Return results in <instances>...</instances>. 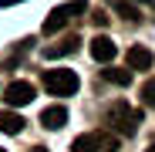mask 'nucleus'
Masks as SVG:
<instances>
[{"mask_svg": "<svg viewBox=\"0 0 155 152\" xmlns=\"http://www.w3.org/2000/svg\"><path fill=\"white\" fill-rule=\"evenodd\" d=\"M105 122H108V129L118 132V135H135L138 125H142V112L132 108L128 101H115V105L108 108V115H105Z\"/></svg>", "mask_w": 155, "mask_h": 152, "instance_id": "f257e3e1", "label": "nucleus"}, {"mask_svg": "<svg viewBox=\"0 0 155 152\" xmlns=\"http://www.w3.org/2000/svg\"><path fill=\"white\" fill-rule=\"evenodd\" d=\"M71 152H118L115 132H84L71 142Z\"/></svg>", "mask_w": 155, "mask_h": 152, "instance_id": "f03ea898", "label": "nucleus"}, {"mask_svg": "<svg viewBox=\"0 0 155 152\" xmlns=\"http://www.w3.org/2000/svg\"><path fill=\"white\" fill-rule=\"evenodd\" d=\"M81 14H88V4H84V0H71V4L54 7V10L47 14V20H44V34H47V37H51V34H58L71 17H81Z\"/></svg>", "mask_w": 155, "mask_h": 152, "instance_id": "7ed1b4c3", "label": "nucleus"}, {"mask_svg": "<svg viewBox=\"0 0 155 152\" xmlns=\"http://www.w3.org/2000/svg\"><path fill=\"white\" fill-rule=\"evenodd\" d=\"M44 88H47L51 95H58V98H68V95L78 91V74H74V71H64V68L44 71Z\"/></svg>", "mask_w": 155, "mask_h": 152, "instance_id": "20e7f679", "label": "nucleus"}, {"mask_svg": "<svg viewBox=\"0 0 155 152\" xmlns=\"http://www.w3.org/2000/svg\"><path fill=\"white\" fill-rule=\"evenodd\" d=\"M37 98V88L31 81H10L4 88V101H7V108H24V105H31V101Z\"/></svg>", "mask_w": 155, "mask_h": 152, "instance_id": "39448f33", "label": "nucleus"}, {"mask_svg": "<svg viewBox=\"0 0 155 152\" xmlns=\"http://www.w3.org/2000/svg\"><path fill=\"white\" fill-rule=\"evenodd\" d=\"M115 54H118V44L111 41V37H94L91 41V58L94 61H101V64H108V61H115Z\"/></svg>", "mask_w": 155, "mask_h": 152, "instance_id": "423d86ee", "label": "nucleus"}, {"mask_svg": "<svg viewBox=\"0 0 155 152\" xmlns=\"http://www.w3.org/2000/svg\"><path fill=\"white\" fill-rule=\"evenodd\" d=\"M152 51L148 47H142V44H135V47H128V68L132 71H148L152 68Z\"/></svg>", "mask_w": 155, "mask_h": 152, "instance_id": "0eeeda50", "label": "nucleus"}, {"mask_svg": "<svg viewBox=\"0 0 155 152\" xmlns=\"http://www.w3.org/2000/svg\"><path fill=\"white\" fill-rule=\"evenodd\" d=\"M64 122H68V108L64 105H51V108L41 112V125L44 129H61Z\"/></svg>", "mask_w": 155, "mask_h": 152, "instance_id": "6e6552de", "label": "nucleus"}, {"mask_svg": "<svg viewBox=\"0 0 155 152\" xmlns=\"http://www.w3.org/2000/svg\"><path fill=\"white\" fill-rule=\"evenodd\" d=\"M78 44H81V37H64L61 44H51V47H44V58H47V61H54V58L74 54V51H78Z\"/></svg>", "mask_w": 155, "mask_h": 152, "instance_id": "1a4fd4ad", "label": "nucleus"}, {"mask_svg": "<svg viewBox=\"0 0 155 152\" xmlns=\"http://www.w3.org/2000/svg\"><path fill=\"white\" fill-rule=\"evenodd\" d=\"M24 125H27V122H24L14 108L0 112V132H7V135H20V132H24Z\"/></svg>", "mask_w": 155, "mask_h": 152, "instance_id": "9d476101", "label": "nucleus"}, {"mask_svg": "<svg viewBox=\"0 0 155 152\" xmlns=\"http://www.w3.org/2000/svg\"><path fill=\"white\" fill-rule=\"evenodd\" d=\"M105 81H111V85H118V88L132 85V68H108V71H105Z\"/></svg>", "mask_w": 155, "mask_h": 152, "instance_id": "9b49d317", "label": "nucleus"}, {"mask_svg": "<svg viewBox=\"0 0 155 152\" xmlns=\"http://www.w3.org/2000/svg\"><path fill=\"white\" fill-rule=\"evenodd\" d=\"M115 10H118L125 20H138V17H142V10L132 4V0H115Z\"/></svg>", "mask_w": 155, "mask_h": 152, "instance_id": "f8f14e48", "label": "nucleus"}, {"mask_svg": "<svg viewBox=\"0 0 155 152\" xmlns=\"http://www.w3.org/2000/svg\"><path fill=\"white\" fill-rule=\"evenodd\" d=\"M142 105L145 108H155V78L142 85Z\"/></svg>", "mask_w": 155, "mask_h": 152, "instance_id": "ddd939ff", "label": "nucleus"}, {"mask_svg": "<svg viewBox=\"0 0 155 152\" xmlns=\"http://www.w3.org/2000/svg\"><path fill=\"white\" fill-rule=\"evenodd\" d=\"M91 20H94V27H108V14H105V10H94Z\"/></svg>", "mask_w": 155, "mask_h": 152, "instance_id": "4468645a", "label": "nucleus"}, {"mask_svg": "<svg viewBox=\"0 0 155 152\" xmlns=\"http://www.w3.org/2000/svg\"><path fill=\"white\" fill-rule=\"evenodd\" d=\"M31 152H47V149H44V145H34V149H31Z\"/></svg>", "mask_w": 155, "mask_h": 152, "instance_id": "2eb2a0df", "label": "nucleus"}, {"mask_svg": "<svg viewBox=\"0 0 155 152\" xmlns=\"http://www.w3.org/2000/svg\"><path fill=\"white\" fill-rule=\"evenodd\" d=\"M145 152H155V145H152V149H145Z\"/></svg>", "mask_w": 155, "mask_h": 152, "instance_id": "dca6fc26", "label": "nucleus"}, {"mask_svg": "<svg viewBox=\"0 0 155 152\" xmlns=\"http://www.w3.org/2000/svg\"><path fill=\"white\" fill-rule=\"evenodd\" d=\"M152 7H155V0H152Z\"/></svg>", "mask_w": 155, "mask_h": 152, "instance_id": "f3484780", "label": "nucleus"}, {"mask_svg": "<svg viewBox=\"0 0 155 152\" xmlns=\"http://www.w3.org/2000/svg\"><path fill=\"white\" fill-rule=\"evenodd\" d=\"M148 4H152V0H148Z\"/></svg>", "mask_w": 155, "mask_h": 152, "instance_id": "a211bd4d", "label": "nucleus"}, {"mask_svg": "<svg viewBox=\"0 0 155 152\" xmlns=\"http://www.w3.org/2000/svg\"><path fill=\"white\" fill-rule=\"evenodd\" d=\"M0 152H4V149H0Z\"/></svg>", "mask_w": 155, "mask_h": 152, "instance_id": "6ab92c4d", "label": "nucleus"}]
</instances>
